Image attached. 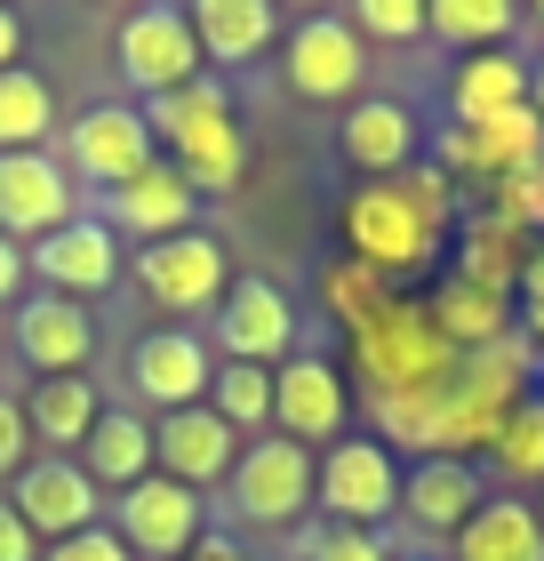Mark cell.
Instances as JSON below:
<instances>
[{
  "label": "cell",
  "mask_w": 544,
  "mask_h": 561,
  "mask_svg": "<svg viewBox=\"0 0 544 561\" xmlns=\"http://www.w3.org/2000/svg\"><path fill=\"white\" fill-rule=\"evenodd\" d=\"M24 297H33V257H24V241L0 233V313H16Z\"/></svg>",
  "instance_id": "obj_39"
},
{
  "label": "cell",
  "mask_w": 544,
  "mask_h": 561,
  "mask_svg": "<svg viewBox=\"0 0 544 561\" xmlns=\"http://www.w3.org/2000/svg\"><path fill=\"white\" fill-rule=\"evenodd\" d=\"M425 321L449 337V353H488V345L521 337V305H512L505 289L464 280V273H440L432 289H425Z\"/></svg>",
  "instance_id": "obj_22"
},
{
  "label": "cell",
  "mask_w": 544,
  "mask_h": 561,
  "mask_svg": "<svg viewBox=\"0 0 544 561\" xmlns=\"http://www.w3.org/2000/svg\"><path fill=\"white\" fill-rule=\"evenodd\" d=\"M529 105H536V121H544V57H529Z\"/></svg>",
  "instance_id": "obj_45"
},
{
  "label": "cell",
  "mask_w": 544,
  "mask_h": 561,
  "mask_svg": "<svg viewBox=\"0 0 544 561\" xmlns=\"http://www.w3.org/2000/svg\"><path fill=\"white\" fill-rule=\"evenodd\" d=\"M313 522H336V529L401 522V457L377 433H345L313 457Z\"/></svg>",
  "instance_id": "obj_6"
},
{
  "label": "cell",
  "mask_w": 544,
  "mask_h": 561,
  "mask_svg": "<svg viewBox=\"0 0 544 561\" xmlns=\"http://www.w3.org/2000/svg\"><path fill=\"white\" fill-rule=\"evenodd\" d=\"M384 297H401V289H384V280H377L369 265H352V257H336V265L321 273V305H328V321H345V337L377 313Z\"/></svg>",
  "instance_id": "obj_34"
},
{
  "label": "cell",
  "mask_w": 544,
  "mask_h": 561,
  "mask_svg": "<svg viewBox=\"0 0 544 561\" xmlns=\"http://www.w3.org/2000/svg\"><path fill=\"white\" fill-rule=\"evenodd\" d=\"M536 353L521 337L488 345V353H456L449 386H440V457H488V442H497V425L512 417V401L536 393Z\"/></svg>",
  "instance_id": "obj_3"
},
{
  "label": "cell",
  "mask_w": 544,
  "mask_h": 561,
  "mask_svg": "<svg viewBox=\"0 0 544 561\" xmlns=\"http://www.w3.org/2000/svg\"><path fill=\"white\" fill-rule=\"evenodd\" d=\"M72 466H81L105 497H120V490H137V481H152V417L137 410V401H105Z\"/></svg>",
  "instance_id": "obj_24"
},
{
  "label": "cell",
  "mask_w": 544,
  "mask_h": 561,
  "mask_svg": "<svg viewBox=\"0 0 544 561\" xmlns=\"http://www.w3.org/2000/svg\"><path fill=\"white\" fill-rule=\"evenodd\" d=\"M209 377H217V345L200 329H144L128 345V401L144 417H169V410H200L209 401Z\"/></svg>",
  "instance_id": "obj_12"
},
{
  "label": "cell",
  "mask_w": 544,
  "mask_h": 561,
  "mask_svg": "<svg viewBox=\"0 0 544 561\" xmlns=\"http://www.w3.org/2000/svg\"><path fill=\"white\" fill-rule=\"evenodd\" d=\"M128 273H137V289L161 305V313L176 321H200V313H217L224 289H232V257H224V241L217 233H169V241H144L137 257H128Z\"/></svg>",
  "instance_id": "obj_9"
},
{
  "label": "cell",
  "mask_w": 544,
  "mask_h": 561,
  "mask_svg": "<svg viewBox=\"0 0 544 561\" xmlns=\"http://www.w3.org/2000/svg\"><path fill=\"white\" fill-rule=\"evenodd\" d=\"M481 473H497V481H505L512 497H529V490H544V386L512 401V417L497 425V442H488V457H481Z\"/></svg>",
  "instance_id": "obj_31"
},
{
  "label": "cell",
  "mask_w": 544,
  "mask_h": 561,
  "mask_svg": "<svg viewBox=\"0 0 544 561\" xmlns=\"http://www.w3.org/2000/svg\"><path fill=\"white\" fill-rule=\"evenodd\" d=\"M401 561H449V553H401Z\"/></svg>",
  "instance_id": "obj_46"
},
{
  "label": "cell",
  "mask_w": 544,
  "mask_h": 561,
  "mask_svg": "<svg viewBox=\"0 0 544 561\" xmlns=\"http://www.w3.org/2000/svg\"><path fill=\"white\" fill-rule=\"evenodd\" d=\"M481 505H488V473L473 457H408L401 466V522L432 546H449Z\"/></svg>",
  "instance_id": "obj_20"
},
{
  "label": "cell",
  "mask_w": 544,
  "mask_h": 561,
  "mask_svg": "<svg viewBox=\"0 0 544 561\" xmlns=\"http://www.w3.org/2000/svg\"><path fill=\"white\" fill-rule=\"evenodd\" d=\"M16 65H24V16L0 9V72H16Z\"/></svg>",
  "instance_id": "obj_42"
},
{
  "label": "cell",
  "mask_w": 544,
  "mask_h": 561,
  "mask_svg": "<svg viewBox=\"0 0 544 561\" xmlns=\"http://www.w3.org/2000/svg\"><path fill=\"white\" fill-rule=\"evenodd\" d=\"M9 345H16V362L33 369V377H89V362H96V321H89V305L33 289L9 313Z\"/></svg>",
  "instance_id": "obj_21"
},
{
  "label": "cell",
  "mask_w": 544,
  "mask_h": 561,
  "mask_svg": "<svg viewBox=\"0 0 544 561\" xmlns=\"http://www.w3.org/2000/svg\"><path fill=\"white\" fill-rule=\"evenodd\" d=\"M72 217H81V185H72L65 152H0V233L33 249Z\"/></svg>",
  "instance_id": "obj_17"
},
{
  "label": "cell",
  "mask_w": 544,
  "mask_h": 561,
  "mask_svg": "<svg viewBox=\"0 0 544 561\" xmlns=\"http://www.w3.org/2000/svg\"><path fill=\"white\" fill-rule=\"evenodd\" d=\"M9 514L33 529L40 546H65V538H81V529L105 522V490H96L72 457H33V466L9 481Z\"/></svg>",
  "instance_id": "obj_15"
},
{
  "label": "cell",
  "mask_w": 544,
  "mask_h": 561,
  "mask_svg": "<svg viewBox=\"0 0 544 561\" xmlns=\"http://www.w3.org/2000/svg\"><path fill=\"white\" fill-rule=\"evenodd\" d=\"M185 16H193V41H200V65L209 72H241L289 33L273 0H185Z\"/></svg>",
  "instance_id": "obj_23"
},
{
  "label": "cell",
  "mask_w": 544,
  "mask_h": 561,
  "mask_svg": "<svg viewBox=\"0 0 544 561\" xmlns=\"http://www.w3.org/2000/svg\"><path fill=\"white\" fill-rule=\"evenodd\" d=\"M456 225V185L432 161H417L408 176H384V185H352L336 201V241H345L352 265H369L384 289L432 273V257L449 249Z\"/></svg>",
  "instance_id": "obj_1"
},
{
  "label": "cell",
  "mask_w": 544,
  "mask_h": 561,
  "mask_svg": "<svg viewBox=\"0 0 544 561\" xmlns=\"http://www.w3.org/2000/svg\"><path fill=\"white\" fill-rule=\"evenodd\" d=\"M113 538L137 561H185L209 538V497H193V490H176L169 473H152V481L113 497Z\"/></svg>",
  "instance_id": "obj_14"
},
{
  "label": "cell",
  "mask_w": 544,
  "mask_h": 561,
  "mask_svg": "<svg viewBox=\"0 0 544 561\" xmlns=\"http://www.w3.org/2000/svg\"><path fill=\"white\" fill-rule=\"evenodd\" d=\"M297 561H401L384 546V529H336V522H304L297 529Z\"/></svg>",
  "instance_id": "obj_35"
},
{
  "label": "cell",
  "mask_w": 544,
  "mask_h": 561,
  "mask_svg": "<svg viewBox=\"0 0 544 561\" xmlns=\"http://www.w3.org/2000/svg\"><path fill=\"white\" fill-rule=\"evenodd\" d=\"M512 305H521V313H544V241L529 249V265H521V289H512Z\"/></svg>",
  "instance_id": "obj_41"
},
{
  "label": "cell",
  "mask_w": 544,
  "mask_h": 561,
  "mask_svg": "<svg viewBox=\"0 0 544 561\" xmlns=\"http://www.w3.org/2000/svg\"><path fill=\"white\" fill-rule=\"evenodd\" d=\"M224 522L256 529V538H280V529L313 522V449L280 442V433H256L241 449V466L224 481Z\"/></svg>",
  "instance_id": "obj_5"
},
{
  "label": "cell",
  "mask_w": 544,
  "mask_h": 561,
  "mask_svg": "<svg viewBox=\"0 0 544 561\" xmlns=\"http://www.w3.org/2000/svg\"><path fill=\"white\" fill-rule=\"evenodd\" d=\"M16 410H24V433H33L40 457H81L105 393H96V377H33V386L16 393Z\"/></svg>",
  "instance_id": "obj_26"
},
{
  "label": "cell",
  "mask_w": 544,
  "mask_h": 561,
  "mask_svg": "<svg viewBox=\"0 0 544 561\" xmlns=\"http://www.w3.org/2000/svg\"><path fill=\"white\" fill-rule=\"evenodd\" d=\"M449 369H456V353L425 321V297H384L352 329V369L345 377H360L369 393H432V386H449Z\"/></svg>",
  "instance_id": "obj_4"
},
{
  "label": "cell",
  "mask_w": 544,
  "mask_h": 561,
  "mask_svg": "<svg viewBox=\"0 0 544 561\" xmlns=\"http://www.w3.org/2000/svg\"><path fill=\"white\" fill-rule=\"evenodd\" d=\"M280 81H289V96H304V105H360V96H369V41L336 9L297 16L289 33H280Z\"/></svg>",
  "instance_id": "obj_7"
},
{
  "label": "cell",
  "mask_w": 544,
  "mask_h": 561,
  "mask_svg": "<svg viewBox=\"0 0 544 561\" xmlns=\"http://www.w3.org/2000/svg\"><path fill=\"white\" fill-rule=\"evenodd\" d=\"M33 433H24V410H16V393H0V481H16L24 466H33Z\"/></svg>",
  "instance_id": "obj_37"
},
{
  "label": "cell",
  "mask_w": 544,
  "mask_h": 561,
  "mask_svg": "<svg viewBox=\"0 0 544 561\" xmlns=\"http://www.w3.org/2000/svg\"><path fill=\"white\" fill-rule=\"evenodd\" d=\"M161 161V145H152L144 129V105H89V113H72L65 121V169H72V185H89V193H120L137 169Z\"/></svg>",
  "instance_id": "obj_13"
},
{
  "label": "cell",
  "mask_w": 544,
  "mask_h": 561,
  "mask_svg": "<svg viewBox=\"0 0 544 561\" xmlns=\"http://www.w3.org/2000/svg\"><path fill=\"white\" fill-rule=\"evenodd\" d=\"M529 233H521V225H512V217H497V209H473V217H464L456 225V265L449 273H464V280H481V289H521V265H529Z\"/></svg>",
  "instance_id": "obj_29"
},
{
  "label": "cell",
  "mask_w": 544,
  "mask_h": 561,
  "mask_svg": "<svg viewBox=\"0 0 544 561\" xmlns=\"http://www.w3.org/2000/svg\"><path fill=\"white\" fill-rule=\"evenodd\" d=\"M113 201V233H137V249L144 241H169V233H193V217H200V193L176 176V161H152V169H137L120 193H105Z\"/></svg>",
  "instance_id": "obj_25"
},
{
  "label": "cell",
  "mask_w": 544,
  "mask_h": 561,
  "mask_svg": "<svg viewBox=\"0 0 544 561\" xmlns=\"http://www.w3.org/2000/svg\"><path fill=\"white\" fill-rule=\"evenodd\" d=\"M144 129L152 145H161V161H176V176L209 201L224 185H241V169H248V137H241V113H232V96L217 72H200L193 89H169V96H152L144 105Z\"/></svg>",
  "instance_id": "obj_2"
},
{
  "label": "cell",
  "mask_w": 544,
  "mask_h": 561,
  "mask_svg": "<svg viewBox=\"0 0 544 561\" xmlns=\"http://www.w3.org/2000/svg\"><path fill=\"white\" fill-rule=\"evenodd\" d=\"M209 410L241 433V442H256V433H273V369H248V362H217L209 377Z\"/></svg>",
  "instance_id": "obj_33"
},
{
  "label": "cell",
  "mask_w": 544,
  "mask_h": 561,
  "mask_svg": "<svg viewBox=\"0 0 544 561\" xmlns=\"http://www.w3.org/2000/svg\"><path fill=\"white\" fill-rule=\"evenodd\" d=\"M440 105H449L456 129L529 105V57H521V48H481V57H456V65H449V89H440Z\"/></svg>",
  "instance_id": "obj_27"
},
{
  "label": "cell",
  "mask_w": 544,
  "mask_h": 561,
  "mask_svg": "<svg viewBox=\"0 0 544 561\" xmlns=\"http://www.w3.org/2000/svg\"><path fill=\"white\" fill-rule=\"evenodd\" d=\"M40 561H137V553L113 538V522H96V529H81V538H65V546H40Z\"/></svg>",
  "instance_id": "obj_38"
},
{
  "label": "cell",
  "mask_w": 544,
  "mask_h": 561,
  "mask_svg": "<svg viewBox=\"0 0 544 561\" xmlns=\"http://www.w3.org/2000/svg\"><path fill=\"white\" fill-rule=\"evenodd\" d=\"M345 16H352V33L369 41V48L377 41H401V48L425 41V0H352Z\"/></svg>",
  "instance_id": "obj_36"
},
{
  "label": "cell",
  "mask_w": 544,
  "mask_h": 561,
  "mask_svg": "<svg viewBox=\"0 0 544 561\" xmlns=\"http://www.w3.org/2000/svg\"><path fill=\"white\" fill-rule=\"evenodd\" d=\"M536 522H544V490H536Z\"/></svg>",
  "instance_id": "obj_47"
},
{
  "label": "cell",
  "mask_w": 544,
  "mask_h": 561,
  "mask_svg": "<svg viewBox=\"0 0 544 561\" xmlns=\"http://www.w3.org/2000/svg\"><path fill=\"white\" fill-rule=\"evenodd\" d=\"M449 561H544V522H536V497H512V490H488V505L449 538Z\"/></svg>",
  "instance_id": "obj_28"
},
{
  "label": "cell",
  "mask_w": 544,
  "mask_h": 561,
  "mask_svg": "<svg viewBox=\"0 0 544 561\" xmlns=\"http://www.w3.org/2000/svg\"><path fill=\"white\" fill-rule=\"evenodd\" d=\"M336 161H345L360 185H384V176H408L425 161V129L401 96H360L336 121Z\"/></svg>",
  "instance_id": "obj_19"
},
{
  "label": "cell",
  "mask_w": 544,
  "mask_h": 561,
  "mask_svg": "<svg viewBox=\"0 0 544 561\" xmlns=\"http://www.w3.org/2000/svg\"><path fill=\"white\" fill-rule=\"evenodd\" d=\"M425 41L481 57V48H521V9L512 0H425Z\"/></svg>",
  "instance_id": "obj_30"
},
{
  "label": "cell",
  "mask_w": 544,
  "mask_h": 561,
  "mask_svg": "<svg viewBox=\"0 0 544 561\" xmlns=\"http://www.w3.org/2000/svg\"><path fill=\"white\" fill-rule=\"evenodd\" d=\"M48 137H65L57 89H48L33 65L0 72V152H48Z\"/></svg>",
  "instance_id": "obj_32"
},
{
  "label": "cell",
  "mask_w": 544,
  "mask_h": 561,
  "mask_svg": "<svg viewBox=\"0 0 544 561\" xmlns=\"http://www.w3.org/2000/svg\"><path fill=\"white\" fill-rule=\"evenodd\" d=\"M241 433H232L209 401L200 410H169V417H152V473H169L176 490H193V497H209L232 481V466H241Z\"/></svg>",
  "instance_id": "obj_18"
},
{
  "label": "cell",
  "mask_w": 544,
  "mask_h": 561,
  "mask_svg": "<svg viewBox=\"0 0 544 561\" xmlns=\"http://www.w3.org/2000/svg\"><path fill=\"white\" fill-rule=\"evenodd\" d=\"M33 257V280L48 297H72V305H89V297H105L113 280H120V265H128V249H120V233L96 209H81L72 225H57L48 241H33L24 249Z\"/></svg>",
  "instance_id": "obj_16"
},
{
  "label": "cell",
  "mask_w": 544,
  "mask_h": 561,
  "mask_svg": "<svg viewBox=\"0 0 544 561\" xmlns=\"http://www.w3.org/2000/svg\"><path fill=\"white\" fill-rule=\"evenodd\" d=\"M0 561H40V538L9 514V497H0Z\"/></svg>",
  "instance_id": "obj_40"
},
{
  "label": "cell",
  "mask_w": 544,
  "mask_h": 561,
  "mask_svg": "<svg viewBox=\"0 0 544 561\" xmlns=\"http://www.w3.org/2000/svg\"><path fill=\"white\" fill-rule=\"evenodd\" d=\"M289 353H304L297 337V297L273 273H232V289L217 305V362H248V369H280Z\"/></svg>",
  "instance_id": "obj_11"
},
{
  "label": "cell",
  "mask_w": 544,
  "mask_h": 561,
  "mask_svg": "<svg viewBox=\"0 0 544 561\" xmlns=\"http://www.w3.org/2000/svg\"><path fill=\"white\" fill-rule=\"evenodd\" d=\"M185 561H248V553H241V546H232V538H224V529H209V538H200V546H193Z\"/></svg>",
  "instance_id": "obj_43"
},
{
  "label": "cell",
  "mask_w": 544,
  "mask_h": 561,
  "mask_svg": "<svg viewBox=\"0 0 544 561\" xmlns=\"http://www.w3.org/2000/svg\"><path fill=\"white\" fill-rule=\"evenodd\" d=\"M521 33L536 41V57H544V0H536V9H521Z\"/></svg>",
  "instance_id": "obj_44"
},
{
  "label": "cell",
  "mask_w": 544,
  "mask_h": 561,
  "mask_svg": "<svg viewBox=\"0 0 544 561\" xmlns=\"http://www.w3.org/2000/svg\"><path fill=\"white\" fill-rule=\"evenodd\" d=\"M113 65L120 81L137 89V105H152V96L169 89H193L200 72V41H193V16L176 9V0H137L120 24H113Z\"/></svg>",
  "instance_id": "obj_8"
},
{
  "label": "cell",
  "mask_w": 544,
  "mask_h": 561,
  "mask_svg": "<svg viewBox=\"0 0 544 561\" xmlns=\"http://www.w3.org/2000/svg\"><path fill=\"white\" fill-rule=\"evenodd\" d=\"M273 433L297 449H328L352 433V377L328 362V353H289L273 369Z\"/></svg>",
  "instance_id": "obj_10"
}]
</instances>
